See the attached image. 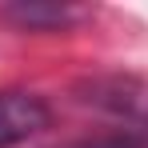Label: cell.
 I'll return each instance as SVG.
<instances>
[{
    "label": "cell",
    "instance_id": "obj_1",
    "mask_svg": "<svg viewBox=\"0 0 148 148\" xmlns=\"http://www.w3.org/2000/svg\"><path fill=\"white\" fill-rule=\"evenodd\" d=\"M48 128V104L28 92H0V148H12Z\"/></svg>",
    "mask_w": 148,
    "mask_h": 148
}]
</instances>
